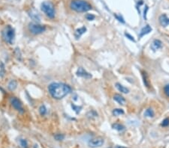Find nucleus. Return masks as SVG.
I'll return each mask as SVG.
<instances>
[{
    "instance_id": "obj_1",
    "label": "nucleus",
    "mask_w": 169,
    "mask_h": 148,
    "mask_svg": "<svg viewBox=\"0 0 169 148\" xmlns=\"http://www.w3.org/2000/svg\"><path fill=\"white\" fill-rule=\"evenodd\" d=\"M48 91L53 98L60 99L71 91V88L64 83L53 82L48 86Z\"/></svg>"
},
{
    "instance_id": "obj_2",
    "label": "nucleus",
    "mask_w": 169,
    "mask_h": 148,
    "mask_svg": "<svg viewBox=\"0 0 169 148\" xmlns=\"http://www.w3.org/2000/svg\"><path fill=\"white\" fill-rule=\"evenodd\" d=\"M70 7L77 12H87L92 9V6L83 0H73L70 4Z\"/></svg>"
},
{
    "instance_id": "obj_3",
    "label": "nucleus",
    "mask_w": 169,
    "mask_h": 148,
    "mask_svg": "<svg viewBox=\"0 0 169 148\" xmlns=\"http://www.w3.org/2000/svg\"><path fill=\"white\" fill-rule=\"evenodd\" d=\"M2 36L4 40L8 43H12L14 40L15 33L14 30L11 26H7L2 32Z\"/></svg>"
},
{
    "instance_id": "obj_4",
    "label": "nucleus",
    "mask_w": 169,
    "mask_h": 148,
    "mask_svg": "<svg viewBox=\"0 0 169 148\" xmlns=\"http://www.w3.org/2000/svg\"><path fill=\"white\" fill-rule=\"evenodd\" d=\"M41 10L42 11L47 15L49 18H53L55 16V11H54V7H53V4L49 2H44L41 4Z\"/></svg>"
},
{
    "instance_id": "obj_5",
    "label": "nucleus",
    "mask_w": 169,
    "mask_h": 148,
    "mask_svg": "<svg viewBox=\"0 0 169 148\" xmlns=\"http://www.w3.org/2000/svg\"><path fill=\"white\" fill-rule=\"evenodd\" d=\"M29 28L33 35H39L45 31V27L44 26L38 24V23H30L29 25Z\"/></svg>"
},
{
    "instance_id": "obj_6",
    "label": "nucleus",
    "mask_w": 169,
    "mask_h": 148,
    "mask_svg": "<svg viewBox=\"0 0 169 148\" xmlns=\"http://www.w3.org/2000/svg\"><path fill=\"white\" fill-rule=\"evenodd\" d=\"M104 138L102 137H96L90 139L88 144L90 147L92 148H97V147H100L104 144Z\"/></svg>"
},
{
    "instance_id": "obj_7",
    "label": "nucleus",
    "mask_w": 169,
    "mask_h": 148,
    "mask_svg": "<svg viewBox=\"0 0 169 148\" xmlns=\"http://www.w3.org/2000/svg\"><path fill=\"white\" fill-rule=\"evenodd\" d=\"M11 103L15 109L17 110L18 112H20L21 113H24V108H23V106H22V103L17 98L12 97L11 99Z\"/></svg>"
},
{
    "instance_id": "obj_8",
    "label": "nucleus",
    "mask_w": 169,
    "mask_h": 148,
    "mask_svg": "<svg viewBox=\"0 0 169 148\" xmlns=\"http://www.w3.org/2000/svg\"><path fill=\"white\" fill-rule=\"evenodd\" d=\"M76 74L78 76L85 78V79H90V78H92V75L87 70H85L83 67H79L78 70H77Z\"/></svg>"
},
{
    "instance_id": "obj_9",
    "label": "nucleus",
    "mask_w": 169,
    "mask_h": 148,
    "mask_svg": "<svg viewBox=\"0 0 169 148\" xmlns=\"http://www.w3.org/2000/svg\"><path fill=\"white\" fill-rule=\"evenodd\" d=\"M159 22L162 26L166 27L169 25V18L166 16L165 14H162L159 17Z\"/></svg>"
},
{
    "instance_id": "obj_10",
    "label": "nucleus",
    "mask_w": 169,
    "mask_h": 148,
    "mask_svg": "<svg viewBox=\"0 0 169 148\" xmlns=\"http://www.w3.org/2000/svg\"><path fill=\"white\" fill-rule=\"evenodd\" d=\"M29 17H31V19L32 20H34L35 22H40L41 21V18H40V16H39V14H38V12H36L35 11L32 10L31 11H29Z\"/></svg>"
},
{
    "instance_id": "obj_11",
    "label": "nucleus",
    "mask_w": 169,
    "mask_h": 148,
    "mask_svg": "<svg viewBox=\"0 0 169 148\" xmlns=\"http://www.w3.org/2000/svg\"><path fill=\"white\" fill-rule=\"evenodd\" d=\"M162 46V41H159V40H154L151 44V49L153 51H156V50H158L159 49H160Z\"/></svg>"
},
{
    "instance_id": "obj_12",
    "label": "nucleus",
    "mask_w": 169,
    "mask_h": 148,
    "mask_svg": "<svg viewBox=\"0 0 169 148\" xmlns=\"http://www.w3.org/2000/svg\"><path fill=\"white\" fill-rule=\"evenodd\" d=\"M151 31H152V28H151V27H150L149 25L145 26L141 29V31L140 35H139V38H141V37H144V35L149 34V33L151 32Z\"/></svg>"
},
{
    "instance_id": "obj_13",
    "label": "nucleus",
    "mask_w": 169,
    "mask_h": 148,
    "mask_svg": "<svg viewBox=\"0 0 169 148\" xmlns=\"http://www.w3.org/2000/svg\"><path fill=\"white\" fill-rule=\"evenodd\" d=\"M141 73H142V77H143L144 83L145 85V86L147 88H150V82L149 80V77H148L147 73L145 71H141Z\"/></svg>"
},
{
    "instance_id": "obj_14",
    "label": "nucleus",
    "mask_w": 169,
    "mask_h": 148,
    "mask_svg": "<svg viewBox=\"0 0 169 148\" xmlns=\"http://www.w3.org/2000/svg\"><path fill=\"white\" fill-rule=\"evenodd\" d=\"M86 31H87V28L85 26H83L80 28H78L76 30V32L74 33V36L77 39H78L80 37V36L84 33V32H86Z\"/></svg>"
},
{
    "instance_id": "obj_15",
    "label": "nucleus",
    "mask_w": 169,
    "mask_h": 148,
    "mask_svg": "<svg viewBox=\"0 0 169 148\" xmlns=\"http://www.w3.org/2000/svg\"><path fill=\"white\" fill-rule=\"evenodd\" d=\"M113 99L120 105H124L125 103H126L125 98L123 97H122L121 95H120V94H115L113 96Z\"/></svg>"
},
{
    "instance_id": "obj_16",
    "label": "nucleus",
    "mask_w": 169,
    "mask_h": 148,
    "mask_svg": "<svg viewBox=\"0 0 169 148\" xmlns=\"http://www.w3.org/2000/svg\"><path fill=\"white\" fill-rule=\"evenodd\" d=\"M116 88H117V90L120 91V92H121V93H129V89L127 88H126V87H124L123 85H122L120 83H116Z\"/></svg>"
},
{
    "instance_id": "obj_17",
    "label": "nucleus",
    "mask_w": 169,
    "mask_h": 148,
    "mask_svg": "<svg viewBox=\"0 0 169 148\" xmlns=\"http://www.w3.org/2000/svg\"><path fill=\"white\" fill-rule=\"evenodd\" d=\"M17 87V82L16 80H11L10 81V82L8 83V88L10 91H14Z\"/></svg>"
},
{
    "instance_id": "obj_18",
    "label": "nucleus",
    "mask_w": 169,
    "mask_h": 148,
    "mask_svg": "<svg viewBox=\"0 0 169 148\" xmlns=\"http://www.w3.org/2000/svg\"><path fill=\"white\" fill-rule=\"evenodd\" d=\"M154 114H155L154 112H153L152 108H147L144 112V116L148 117V118H153V117H154Z\"/></svg>"
},
{
    "instance_id": "obj_19",
    "label": "nucleus",
    "mask_w": 169,
    "mask_h": 148,
    "mask_svg": "<svg viewBox=\"0 0 169 148\" xmlns=\"http://www.w3.org/2000/svg\"><path fill=\"white\" fill-rule=\"evenodd\" d=\"M124 114V111L121 109V108H115L113 111V114L114 116H119L121 114Z\"/></svg>"
},
{
    "instance_id": "obj_20",
    "label": "nucleus",
    "mask_w": 169,
    "mask_h": 148,
    "mask_svg": "<svg viewBox=\"0 0 169 148\" xmlns=\"http://www.w3.org/2000/svg\"><path fill=\"white\" fill-rule=\"evenodd\" d=\"M113 128L114 129L118 130V131H122L125 129L124 126L121 125L120 123H114V124H113Z\"/></svg>"
},
{
    "instance_id": "obj_21",
    "label": "nucleus",
    "mask_w": 169,
    "mask_h": 148,
    "mask_svg": "<svg viewBox=\"0 0 169 148\" xmlns=\"http://www.w3.org/2000/svg\"><path fill=\"white\" fill-rule=\"evenodd\" d=\"M39 113L42 116H44V115L46 114V113H47V108H46L45 106L42 105V106H40V108H39Z\"/></svg>"
},
{
    "instance_id": "obj_22",
    "label": "nucleus",
    "mask_w": 169,
    "mask_h": 148,
    "mask_svg": "<svg viewBox=\"0 0 169 148\" xmlns=\"http://www.w3.org/2000/svg\"><path fill=\"white\" fill-rule=\"evenodd\" d=\"M54 138L56 141H63L65 138V135L63 134H56L54 135Z\"/></svg>"
},
{
    "instance_id": "obj_23",
    "label": "nucleus",
    "mask_w": 169,
    "mask_h": 148,
    "mask_svg": "<svg viewBox=\"0 0 169 148\" xmlns=\"http://www.w3.org/2000/svg\"><path fill=\"white\" fill-rule=\"evenodd\" d=\"M20 146L22 148H27V147H28L27 141L24 139H21L20 141Z\"/></svg>"
},
{
    "instance_id": "obj_24",
    "label": "nucleus",
    "mask_w": 169,
    "mask_h": 148,
    "mask_svg": "<svg viewBox=\"0 0 169 148\" xmlns=\"http://www.w3.org/2000/svg\"><path fill=\"white\" fill-rule=\"evenodd\" d=\"M161 125H162V127H165L169 126V118H165L162 121V124H161Z\"/></svg>"
},
{
    "instance_id": "obj_25",
    "label": "nucleus",
    "mask_w": 169,
    "mask_h": 148,
    "mask_svg": "<svg viewBox=\"0 0 169 148\" xmlns=\"http://www.w3.org/2000/svg\"><path fill=\"white\" fill-rule=\"evenodd\" d=\"M164 92L166 94V96H168L169 97V84L166 85L164 87Z\"/></svg>"
},
{
    "instance_id": "obj_26",
    "label": "nucleus",
    "mask_w": 169,
    "mask_h": 148,
    "mask_svg": "<svg viewBox=\"0 0 169 148\" xmlns=\"http://www.w3.org/2000/svg\"><path fill=\"white\" fill-rule=\"evenodd\" d=\"M86 18H87L88 20H93L96 17H95V16H94L93 14H87Z\"/></svg>"
},
{
    "instance_id": "obj_27",
    "label": "nucleus",
    "mask_w": 169,
    "mask_h": 148,
    "mask_svg": "<svg viewBox=\"0 0 169 148\" xmlns=\"http://www.w3.org/2000/svg\"><path fill=\"white\" fill-rule=\"evenodd\" d=\"M15 53H16V56H17V58L20 60L21 59V54H20V49L18 48H17L16 49H15Z\"/></svg>"
},
{
    "instance_id": "obj_28",
    "label": "nucleus",
    "mask_w": 169,
    "mask_h": 148,
    "mask_svg": "<svg viewBox=\"0 0 169 148\" xmlns=\"http://www.w3.org/2000/svg\"><path fill=\"white\" fill-rule=\"evenodd\" d=\"M114 17H116L120 22H122V23H124L125 22V21H124V20H123V18H122L121 16H119V15H117V14H115L114 15Z\"/></svg>"
},
{
    "instance_id": "obj_29",
    "label": "nucleus",
    "mask_w": 169,
    "mask_h": 148,
    "mask_svg": "<svg viewBox=\"0 0 169 148\" xmlns=\"http://www.w3.org/2000/svg\"><path fill=\"white\" fill-rule=\"evenodd\" d=\"M125 35H126L127 37H129V40H131V41H135V39H134V37H133L132 35H130L129 34H127V33H126V34H125Z\"/></svg>"
},
{
    "instance_id": "obj_30",
    "label": "nucleus",
    "mask_w": 169,
    "mask_h": 148,
    "mask_svg": "<svg viewBox=\"0 0 169 148\" xmlns=\"http://www.w3.org/2000/svg\"><path fill=\"white\" fill-rule=\"evenodd\" d=\"M72 108H74V111H75L77 113H79V112L78 111V109H79V110H80V108H81L80 107V108H79V107H77V106H74V105H72Z\"/></svg>"
},
{
    "instance_id": "obj_31",
    "label": "nucleus",
    "mask_w": 169,
    "mask_h": 148,
    "mask_svg": "<svg viewBox=\"0 0 169 148\" xmlns=\"http://www.w3.org/2000/svg\"><path fill=\"white\" fill-rule=\"evenodd\" d=\"M116 148H126V147H120V146H117Z\"/></svg>"
}]
</instances>
